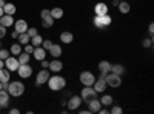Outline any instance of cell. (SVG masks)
<instances>
[{"label": "cell", "mask_w": 154, "mask_h": 114, "mask_svg": "<svg viewBox=\"0 0 154 114\" xmlns=\"http://www.w3.org/2000/svg\"><path fill=\"white\" fill-rule=\"evenodd\" d=\"M48 51H49V54L53 56L54 59H59V57L62 56V46H60V45H57V43H53V45H51V48L48 49Z\"/></svg>", "instance_id": "obj_19"}, {"label": "cell", "mask_w": 154, "mask_h": 114, "mask_svg": "<svg viewBox=\"0 0 154 114\" xmlns=\"http://www.w3.org/2000/svg\"><path fill=\"white\" fill-rule=\"evenodd\" d=\"M5 68L8 69V71H17V68H19V60H17V57H8V59H5Z\"/></svg>", "instance_id": "obj_11"}, {"label": "cell", "mask_w": 154, "mask_h": 114, "mask_svg": "<svg viewBox=\"0 0 154 114\" xmlns=\"http://www.w3.org/2000/svg\"><path fill=\"white\" fill-rule=\"evenodd\" d=\"M80 103H82V97L80 96H71V99L66 102V106H68L69 111H74V109H77L80 106Z\"/></svg>", "instance_id": "obj_10"}, {"label": "cell", "mask_w": 154, "mask_h": 114, "mask_svg": "<svg viewBox=\"0 0 154 114\" xmlns=\"http://www.w3.org/2000/svg\"><path fill=\"white\" fill-rule=\"evenodd\" d=\"M0 25H2V26H5V28L12 26V25H14V17L8 16V14H3L2 17H0Z\"/></svg>", "instance_id": "obj_17"}, {"label": "cell", "mask_w": 154, "mask_h": 114, "mask_svg": "<svg viewBox=\"0 0 154 114\" xmlns=\"http://www.w3.org/2000/svg\"><path fill=\"white\" fill-rule=\"evenodd\" d=\"M0 90H3V83L2 82H0Z\"/></svg>", "instance_id": "obj_49"}, {"label": "cell", "mask_w": 154, "mask_h": 114, "mask_svg": "<svg viewBox=\"0 0 154 114\" xmlns=\"http://www.w3.org/2000/svg\"><path fill=\"white\" fill-rule=\"evenodd\" d=\"M79 79H80L83 86H93L94 82H96V75L93 72H89V71H83V72H80Z\"/></svg>", "instance_id": "obj_3"}, {"label": "cell", "mask_w": 154, "mask_h": 114, "mask_svg": "<svg viewBox=\"0 0 154 114\" xmlns=\"http://www.w3.org/2000/svg\"><path fill=\"white\" fill-rule=\"evenodd\" d=\"M11 71H8L6 68H2L0 69V82L2 83H8L9 82V79H11Z\"/></svg>", "instance_id": "obj_25"}, {"label": "cell", "mask_w": 154, "mask_h": 114, "mask_svg": "<svg viewBox=\"0 0 154 114\" xmlns=\"http://www.w3.org/2000/svg\"><path fill=\"white\" fill-rule=\"evenodd\" d=\"M32 54H34V59L35 60H43L45 57H46V49H43L42 46H35L34 48V51H32Z\"/></svg>", "instance_id": "obj_14"}, {"label": "cell", "mask_w": 154, "mask_h": 114, "mask_svg": "<svg viewBox=\"0 0 154 114\" xmlns=\"http://www.w3.org/2000/svg\"><path fill=\"white\" fill-rule=\"evenodd\" d=\"M16 11H17V8H16L14 3H5V6H3V12H5V14H8V16H14V14H16Z\"/></svg>", "instance_id": "obj_24"}, {"label": "cell", "mask_w": 154, "mask_h": 114, "mask_svg": "<svg viewBox=\"0 0 154 114\" xmlns=\"http://www.w3.org/2000/svg\"><path fill=\"white\" fill-rule=\"evenodd\" d=\"M46 83H48L51 91H60L66 86V80H65V77H62V75H53V77L49 75Z\"/></svg>", "instance_id": "obj_1"}, {"label": "cell", "mask_w": 154, "mask_h": 114, "mask_svg": "<svg viewBox=\"0 0 154 114\" xmlns=\"http://www.w3.org/2000/svg\"><path fill=\"white\" fill-rule=\"evenodd\" d=\"M49 12H51V17H53L54 20H59V19L63 17V9L59 8V6H56V8H53V9H49Z\"/></svg>", "instance_id": "obj_23"}, {"label": "cell", "mask_w": 154, "mask_h": 114, "mask_svg": "<svg viewBox=\"0 0 154 114\" xmlns=\"http://www.w3.org/2000/svg\"><path fill=\"white\" fill-rule=\"evenodd\" d=\"M80 97H82V100H85V102H89V100H93V99H97V93L94 91L93 86H83V90L80 93Z\"/></svg>", "instance_id": "obj_6"}, {"label": "cell", "mask_w": 154, "mask_h": 114, "mask_svg": "<svg viewBox=\"0 0 154 114\" xmlns=\"http://www.w3.org/2000/svg\"><path fill=\"white\" fill-rule=\"evenodd\" d=\"M40 62H42V68H45V69H46V68L49 66V62H48V60H45V59H43V60H40Z\"/></svg>", "instance_id": "obj_40"}, {"label": "cell", "mask_w": 154, "mask_h": 114, "mask_svg": "<svg viewBox=\"0 0 154 114\" xmlns=\"http://www.w3.org/2000/svg\"><path fill=\"white\" fill-rule=\"evenodd\" d=\"M152 45V40L151 39H143V42H142V46L143 48H149Z\"/></svg>", "instance_id": "obj_38"}, {"label": "cell", "mask_w": 154, "mask_h": 114, "mask_svg": "<svg viewBox=\"0 0 154 114\" xmlns=\"http://www.w3.org/2000/svg\"><path fill=\"white\" fill-rule=\"evenodd\" d=\"M48 79H49V71H48V68H46V69L43 68L40 72L37 74L35 82H37V85H43V83H46V82H48Z\"/></svg>", "instance_id": "obj_12"}, {"label": "cell", "mask_w": 154, "mask_h": 114, "mask_svg": "<svg viewBox=\"0 0 154 114\" xmlns=\"http://www.w3.org/2000/svg\"><path fill=\"white\" fill-rule=\"evenodd\" d=\"M100 103L103 105V106H111L112 105V97L111 96H102V99H100Z\"/></svg>", "instance_id": "obj_31"}, {"label": "cell", "mask_w": 154, "mask_h": 114, "mask_svg": "<svg viewBox=\"0 0 154 114\" xmlns=\"http://www.w3.org/2000/svg\"><path fill=\"white\" fill-rule=\"evenodd\" d=\"M14 29H16L19 34H20V32H26V29H28V23H26V20L20 19V20L14 22Z\"/></svg>", "instance_id": "obj_13"}, {"label": "cell", "mask_w": 154, "mask_h": 114, "mask_svg": "<svg viewBox=\"0 0 154 114\" xmlns=\"http://www.w3.org/2000/svg\"><path fill=\"white\" fill-rule=\"evenodd\" d=\"M100 108H102V103H100V100H97V99H93V100H89V102H88L89 112H99Z\"/></svg>", "instance_id": "obj_18"}, {"label": "cell", "mask_w": 154, "mask_h": 114, "mask_svg": "<svg viewBox=\"0 0 154 114\" xmlns=\"http://www.w3.org/2000/svg\"><path fill=\"white\" fill-rule=\"evenodd\" d=\"M5 35H6V28H5V26H2V25H0V39H3Z\"/></svg>", "instance_id": "obj_39"}, {"label": "cell", "mask_w": 154, "mask_h": 114, "mask_svg": "<svg viewBox=\"0 0 154 114\" xmlns=\"http://www.w3.org/2000/svg\"><path fill=\"white\" fill-rule=\"evenodd\" d=\"M3 14H5V12H3V8H0V17H2Z\"/></svg>", "instance_id": "obj_48"}, {"label": "cell", "mask_w": 154, "mask_h": 114, "mask_svg": "<svg viewBox=\"0 0 154 114\" xmlns=\"http://www.w3.org/2000/svg\"><path fill=\"white\" fill-rule=\"evenodd\" d=\"M148 31H149V34L152 35V32H154V25H152V23H149V28H148Z\"/></svg>", "instance_id": "obj_44"}, {"label": "cell", "mask_w": 154, "mask_h": 114, "mask_svg": "<svg viewBox=\"0 0 154 114\" xmlns=\"http://www.w3.org/2000/svg\"><path fill=\"white\" fill-rule=\"evenodd\" d=\"M111 72L117 74V75H122V74L125 72V66L120 65V63H117V65H112V66H111Z\"/></svg>", "instance_id": "obj_29"}, {"label": "cell", "mask_w": 154, "mask_h": 114, "mask_svg": "<svg viewBox=\"0 0 154 114\" xmlns=\"http://www.w3.org/2000/svg\"><path fill=\"white\" fill-rule=\"evenodd\" d=\"M109 112H112V114H122L123 109H122L120 106H112V108L109 109Z\"/></svg>", "instance_id": "obj_34"}, {"label": "cell", "mask_w": 154, "mask_h": 114, "mask_svg": "<svg viewBox=\"0 0 154 114\" xmlns=\"http://www.w3.org/2000/svg\"><path fill=\"white\" fill-rule=\"evenodd\" d=\"M5 3H6L5 0H0V8H3V6H5Z\"/></svg>", "instance_id": "obj_46"}, {"label": "cell", "mask_w": 154, "mask_h": 114, "mask_svg": "<svg viewBox=\"0 0 154 114\" xmlns=\"http://www.w3.org/2000/svg\"><path fill=\"white\" fill-rule=\"evenodd\" d=\"M112 5H114V6H117V5H119V0H112Z\"/></svg>", "instance_id": "obj_47"}, {"label": "cell", "mask_w": 154, "mask_h": 114, "mask_svg": "<svg viewBox=\"0 0 154 114\" xmlns=\"http://www.w3.org/2000/svg\"><path fill=\"white\" fill-rule=\"evenodd\" d=\"M42 42H43V37H42L40 34H35L34 37H31V39H29V43H31L34 48H35V46H40Z\"/></svg>", "instance_id": "obj_27"}, {"label": "cell", "mask_w": 154, "mask_h": 114, "mask_svg": "<svg viewBox=\"0 0 154 114\" xmlns=\"http://www.w3.org/2000/svg\"><path fill=\"white\" fill-rule=\"evenodd\" d=\"M51 45H53V42L48 40V39L42 42V48H43V49H49V48H51Z\"/></svg>", "instance_id": "obj_35"}, {"label": "cell", "mask_w": 154, "mask_h": 114, "mask_svg": "<svg viewBox=\"0 0 154 114\" xmlns=\"http://www.w3.org/2000/svg\"><path fill=\"white\" fill-rule=\"evenodd\" d=\"M0 48H2V42H0Z\"/></svg>", "instance_id": "obj_50"}, {"label": "cell", "mask_w": 154, "mask_h": 114, "mask_svg": "<svg viewBox=\"0 0 154 114\" xmlns=\"http://www.w3.org/2000/svg\"><path fill=\"white\" fill-rule=\"evenodd\" d=\"M32 51H34V46H32L31 43H26V45H25V53L32 54Z\"/></svg>", "instance_id": "obj_36"}, {"label": "cell", "mask_w": 154, "mask_h": 114, "mask_svg": "<svg viewBox=\"0 0 154 114\" xmlns=\"http://www.w3.org/2000/svg\"><path fill=\"white\" fill-rule=\"evenodd\" d=\"M93 88H94V91L99 94V93H103L105 90H106V82H105V74H102L100 77L94 82V85H93Z\"/></svg>", "instance_id": "obj_9"}, {"label": "cell", "mask_w": 154, "mask_h": 114, "mask_svg": "<svg viewBox=\"0 0 154 114\" xmlns=\"http://www.w3.org/2000/svg\"><path fill=\"white\" fill-rule=\"evenodd\" d=\"M119 2H122V0H119Z\"/></svg>", "instance_id": "obj_51"}, {"label": "cell", "mask_w": 154, "mask_h": 114, "mask_svg": "<svg viewBox=\"0 0 154 114\" xmlns=\"http://www.w3.org/2000/svg\"><path fill=\"white\" fill-rule=\"evenodd\" d=\"M40 17H42V25H43V28H51V26L54 25V19L51 17L49 9H42Z\"/></svg>", "instance_id": "obj_7"}, {"label": "cell", "mask_w": 154, "mask_h": 114, "mask_svg": "<svg viewBox=\"0 0 154 114\" xmlns=\"http://www.w3.org/2000/svg\"><path fill=\"white\" fill-rule=\"evenodd\" d=\"M117 8H119V11L122 12V14H128V12H130V9H131L130 3H128L126 0H122V2H119Z\"/></svg>", "instance_id": "obj_26"}, {"label": "cell", "mask_w": 154, "mask_h": 114, "mask_svg": "<svg viewBox=\"0 0 154 114\" xmlns=\"http://www.w3.org/2000/svg\"><path fill=\"white\" fill-rule=\"evenodd\" d=\"M74 40V35H72V32H69V31H63L62 34H60V42H63V43H71Z\"/></svg>", "instance_id": "obj_22"}, {"label": "cell", "mask_w": 154, "mask_h": 114, "mask_svg": "<svg viewBox=\"0 0 154 114\" xmlns=\"http://www.w3.org/2000/svg\"><path fill=\"white\" fill-rule=\"evenodd\" d=\"M17 72H19V75L22 79H28L32 74V66H29V63H23V65H19Z\"/></svg>", "instance_id": "obj_8"}, {"label": "cell", "mask_w": 154, "mask_h": 114, "mask_svg": "<svg viewBox=\"0 0 154 114\" xmlns=\"http://www.w3.org/2000/svg\"><path fill=\"white\" fill-rule=\"evenodd\" d=\"M106 112H109L108 106H106V108H100V109H99V114H106Z\"/></svg>", "instance_id": "obj_41"}, {"label": "cell", "mask_w": 154, "mask_h": 114, "mask_svg": "<svg viewBox=\"0 0 154 114\" xmlns=\"http://www.w3.org/2000/svg\"><path fill=\"white\" fill-rule=\"evenodd\" d=\"M94 12H96V16H103V14H108V5L103 3V2H100L94 6Z\"/></svg>", "instance_id": "obj_15"}, {"label": "cell", "mask_w": 154, "mask_h": 114, "mask_svg": "<svg viewBox=\"0 0 154 114\" xmlns=\"http://www.w3.org/2000/svg\"><path fill=\"white\" fill-rule=\"evenodd\" d=\"M0 109H2V106H0Z\"/></svg>", "instance_id": "obj_52"}, {"label": "cell", "mask_w": 154, "mask_h": 114, "mask_svg": "<svg viewBox=\"0 0 154 114\" xmlns=\"http://www.w3.org/2000/svg\"><path fill=\"white\" fill-rule=\"evenodd\" d=\"M26 34H28L29 37H34V35H35V34H38V32H37V29H35V28H29V26H28Z\"/></svg>", "instance_id": "obj_37"}, {"label": "cell", "mask_w": 154, "mask_h": 114, "mask_svg": "<svg viewBox=\"0 0 154 114\" xmlns=\"http://www.w3.org/2000/svg\"><path fill=\"white\" fill-rule=\"evenodd\" d=\"M9 105V93L6 90H0V106L6 108Z\"/></svg>", "instance_id": "obj_16"}, {"label": "cell", "mask_w": 154, "mask_h": 114, "mask_svg": "<svg viewBox=\"0 0 154 114\" xmlns=\"http://www.w3.org/2000/svg\"><path fill=\"white\" fill-rule=\"evenodd\" d=\"M8 91H9V96H14V97H20L23 93H25V85L19 80H14V82H9L8 83Z\"/></svg>", "instance_id": "obj_2"}, {"label": "cell", "mask_w": 154, "mask_h": 114, "mask_svg": "<svg viewBox=\"0 0 154 114\" xmlns=\"http://www.w3.org/2000/svg\"><path fill=\"white\" fill-rule=\"evenodd\" d=\"M29 59H31V56L28 54V53H20L19 56H17V60H19V65H23V63H29Z\"/></svg>", "instance_id": "obj_28"}, {"label": "cell", "mask_w": 154, "mask_h": 114, "mask_svg": "<svg viewBox=\"0 0 154 114\" xmlns=\"http://www.w3.org/2000/svg\"><path fill=\"white\" fill-rule=\"evenodd\" d=\"M8 57H9V51H8V49L0 48V59H2V60H5V59H8Z\"/></svg>", "instance_id": "obj_33"}, {"label": "cell", "mask_w": 154, "mask_h": 114, "mask_svg": "<svg viewBox=\"0 0 154 114\" xmlns=\"http://www.w3.org/2000/svg\"><path fill=\"white\" fill-rule=\"evenodd\" d=\"M111 63L108 62V60H102L100 63H99V71L102 72V74H108V72H111Z\"/></svg>", "instance_id": "obj_20"}, {"label": "cell", "mask_w": 154, "mask_h": 114, "mask_svg": "<svg viewBox=\"0 0 154 114\" xmlns=\"http://www.w3.org/2000/svg\"><path fill=\"white\" fill-rule=\"evenodd\" d=\"M105 82H106V85H109V86H112V88H117V86L122 85L120 75L114 74V72H108V74H105Z\"/></svg>", "instance_id": "obj_5"}, {"label": "cell", "mask_w": 154, "mask_h": 114, "mask_svg": "<svg viewBox=\"0 0 154 114\" xmlns=\"http://www.w3.org/2000/svg\"><path fill=\"white\" fill-rule=\"evenodd\" d=\"M94 25H96V28H99V29H103L105 26L111 25V17H109V14L96 16V17H94Z\"/></svg>", "instance_id": "obj_4"}, {"label": "cell", "mask_w": 154, "mask_h": 114, "mask_svg": "<svg viewBox=\"0 0 154 114\" xmlns=\"http://www.w3.org/2000/svg\"><path fill=\"white\" fill-rule=\"evenodd\" d=\"M22 53V45L20 43H14L11 46V54H16V56H19Z\"/></svg>", "instance_id": "obj_32"}, {"label": "cell", "mask_w": 154, "mask_h": 114, "mask_svg": "<svg viewBox=\"0 0 154 114\" xmlns=\"http://www.w3.org/2000/svg\"><path fill=\"white\" fill-rule=\"evenodd\" d=\"M53 72H60L62 71V68H63V63L60 62V60H53V62H49V66H48Z\"/></svg>", "instance_id": "obj_21"}, {"label": "cell", "mask_w": 154, "mask_h": 114, "mask_svg": "<svg viewBox=\"0 0 154 114\" xmlns=\"http://www.w3.org/2000/svg\"><path fill=\"white\" fill-rule=\"evenodd\" d=\"M11 37H12V39H17V37H19V32H17V31L14 29V31L11 32Z\"/></svg>", "instance_id": "obj_43"}, {"label": "cell", "mask_w": 154, "mask_h": 114, "mask_svg": "<svg viewBox=\"0 0 154 114\" xmlns=\"http://www.w3.org/2000/svg\"><path fill=\"white\" fill-rule=\"evenodd\" d=\"M5 66V60H2V59H0V69H2Z\"/></svg>", "instance_id": "obj_45"}, {"label": "cell", "mask_w": 154, "mask_h": 114, "mask_svg": "<svg viewBox=\"0 0 154 114\" xmlns=\"http://www.w3.org/2000/svg\"><path fill=\"white\" fill-rule=\"evenodd\" d=\"M19 112H20V111H19L17 108H11V109H9V114H19Z\"/></svg>", "instance_id": "obj_42"}, {"label": "cell", "mask_w": 154, "mask_h": 114, "mask_svg": "<svg viewBox=\"0 0 154 114\" xmlns=\"http://www.w3.org/2000/svg\"><path fill=\"white\" fill-rule=\"evenodd\" d=\"M29 39H31V37H29L26 32H20L19 37H17V40H19L20 45H26V43H29Z\"/></svg>", "instance_id": "obj_30"}]
</instances>
